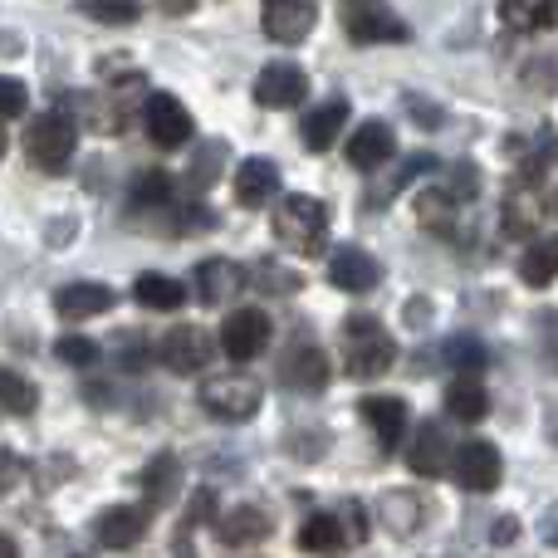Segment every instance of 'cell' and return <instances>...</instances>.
<instances>
[{
  "instance_id": "cell-43",
  "label": "cell",
  "mask_w": 558,
  "mask_h": 558,
  "mask_svg": "<svg viewBox=\"0 0 558 558\" xmlns=\"http://www.w3.org/2000/svg\"><path fill=\"white\" fill-rule=\"evenodd\" d=\"M554 441H558V422H554Z\"/></svg>"
},
{
  "instance_id": "cell-41",
  "label": "cell",
  "mask_w": 558,
  "mask_h": 558,
  "mask_svg": "<svg viewBox=\"0 0 558 558\" xmlns=\"http://www.w3.org/2000/svg\"><path fill=\"white\" fill-rule=\"evenodd\" d=\"M348 5H367V0H343V10H348Z\"/></svg>"
},
{
  "instance_id": "cell-7",
  "label": "cell",
  "mask_w": 558,
  "mask_h": 558,
  "mask_svg": "<svg viewBox=\"0 0 558 558\" xmlns=\"http://www.w3.org/2000/svg\"><path fill=\"white\" fill-rule=\"evenodd\" d=\"M343 29L357 45H402L412 29L383 5V0H367V5H348L343 10Z\"/></svg>"
},
{
  "instance_id": "cell-1",
  "label": "cell",
  "mask_w": 558,
  "mask_h": 558,
  "mask_svg": "<svg viewBox=\"0 0 558 558\" xmlns=\"http://www.w3.org/2000/svg\"><path fill=\"white\" fill-rule=\"evenodd\" d=\"M275 241L294 255H318L328 245V211L318 196H284L275 211Z\"/></svg>"
},
{
  "instance_id": "cell-30",
  "label": "cell",
  "mask_w": 558,
  "mask_h": 558,
  "mask_svg": "<svg viewBox=\"0 0 558 558\" xmlns=\"http://www.w3.org/2000/svg\"><path fill=\"white\" fill-rule=\"evenodd\" d=\"M520 279H524V284H534V289L554 284V279H558V241L530 245V251H524V260H520Z\"/></svg>"
},
{
  "instance_id": "cell-2",
  "label": "cell",
  "mask_w": 558,
  "mask_h": 558,
  "mask_svg": "<svg viewBox=\"0 0 558 558\" xmlns=\"http://www.w3.org/2000/svg\"><path fill=\"white\" fill-rule=\"evenodd\" d=\"M74 147H78V123L64 108H49V113H39L35 123L25 128V153L39 172H64Z\"/></svg>"
},
{
  "instance_id": "cell-15",
  "label": "cell",
  "mask_w": 558,
  "mask_h": 558,
  "mask_svg": "<svg viewBox=\"0 0 558 558\" xmlns=\"http://www.w3.org/2000/svg\"><path fill=\"white\" fill-rule=\"evenodd\" d=\"M245 294V270L235 260H202L196 265V299L206 308H221Z\"/></svg>"
},
{
  "instance_id": "cell-17",
  "label": "cell",
  "mask_w": 558,
  "mask_h": 558,
  "mask_svg": "<svg viewBox=\"0 0 558 558\" xmlns=\"http://www.w3.org/2000/svg\"><path fill=\"white\" fill-rule=\"evenodd\" d=\"M279 383H284L289 392H318V387L328 383V357H324V348H314V343L289 348L284 363H279Z\"/></svg>"
},
{
  "instance_id": "cell-28",
  "label": "cell",
  "mask_w": 558,
  "mask_h": 558,
  "mask_svg": "<svg viewBox=\"0 0 558 558\" xmlns=\"http://www.w3.org/2000/svg\"><path fill=\"white\" fill-rule=\"evenodd\" d=\"M177 485H182V461H177V456H157V461L143 471L147 510H162V505H172L177 500Z\"/></svg>"
},
{
  "instance_id": "cell-37",
  "label": "cell",
  "mask_w": 558,
  "mask_h": 558,
  "mask_svg": "<svg viewBox=\"0 0 558 558\" xmlns=\"http://www.w3.org/2000/svg\"><path fill=\"white\" fill-rule=\"evenodd\" d=\"M338 520H343V530H348V549L367 539V510H363L357 500H343V505H338Z\"/></svg>"
},
{
  "instance_id": "cell-25",
  "label": "cell",
  "mask_w": 558,
  "mask_h": 558,
  "mask_svg": "<svg viewBox=\"0 0 558 558\" xmlns=\"http://www.w3.org/2000/svg\"><path fill=\"white\" fill-rule=\"evenodd\" d=\"M500 20L520 35H544L558 29V0H500Z\"/></svg>"
},
{
  "instance_id": "cell-11",
  "label": "cell",
  "mask_w": 558,
  "mask_h": 558,
  "mask_svg": "<svg viewBox=\"0 0 558 558\" xmlns=\"http://www.w3.org/2000/svg\"><path fill=\"white\" fill-rule=\"evenodd\" d=\"M377 279H383V265L357 245H338L328 255V284L343 289V294H367V289H377Z\"/></svg>"
},
{
  "instance_id": "cell-23",
  "label": "cell",
  "mask_w": 558,
  "mask_h": 558,
  "mask_svg": "<svg viewBox=\"0 0 558 558\" xmlns=\"http://www.w3.org/2000/svg\"><path fill=\"white\" fill-rule=\"evenodd\" d=\"M348 118H353V108H348V98H328L324 108H314V113L304 118V147L308 153H328V147L338 143V133L348 128Z\"/></svg>"
},
{
  "instance_id": "cell-29",
  "label": "cell",
  "mask_w": 558,
  "mask_h": 558,
  "mask_svg": "<svg viewBox=\"0 0 558 558\" xmlns=\"http://www.w3.org/2000/svg\"><path fill=\"white\" fill-rule=\"evenodd\" d=\"M172 202V182H167V172H143L133 177V186H128V206L133 211H162V206Z\"/></svg>"
},
{
  "instance_id": "cell-18",
  "label": "cell",
  "mask_w": 558,
  "mask_h": 558,
  "mask_svg": "<svg viewBox=\"0 0 558 558\" xmlns=\"http://www.w3.org/2000/svg\"><path fill=\"white\" fill-rule=\"evenodd\" d=\"M314 29V0H265V35L275 45H299Z\"/></svg>"
},
{
  "instance_id": "cell-36",
  "label": "cell",
  "mask_w": 558,
  "mask_h": 558,
  "mask_svg": "<svg viewBox=\"0 0 558 558\" xmlns=\"http://www.w3.org/2000/svg\"><path fill=\"white\" fill-rule=\"evenodd\" d=\"M25 104H29V88L20 84V78L0 74V123H5V118H20L25 113Z\"/></svg>"
},
{
  "instance_id": "cell-14",
  "label": "cell",
  "mask_w": 558,
  "mask_h": 558,
  "mask_svg": "<svg viewBox=\"0 0 558 558\" xmlns=\"http://www.w3.org/2000/svg\"><path fill=\"white\" fill-rule=\"evenodd\" d=\"M343 153H348V162L357 167V172H377V167H387L392 162V153H397V133L387 123H363L357 133H348V143H343Z\"/></svg>"
},
{
  "instance_id": "cell-40",
  "label": "cell",
  "mask_w": 558,
  "mask_h": 558,
  "mask_svg": "<svg viewBox=\"0 0 558 558\" xmlns=\"http://www.w3.org/2000/svg\"><path fill=\"white\" fill-rule=\"evenodd\" d=\"M15 554H20V544L10 534H0V558H15Z\"/></svg>"
},
{
  "instance_id": "cell-10",
  "label": "cell",
  "mask_w": 558,
  "mask_h": 558,
  "mask_svg": "<svg viewBox=\"0 0 558 558\" xmlns=\"http://www.w3.org/2000/svg\"><path fill=\"white\" fill-rule=\"evenodd\" d=\"M308 98V74L299 64H265L255 78V104L260 108H299Z\"/></svg>"
},
{
  "instance_id": "cell-42",
  "label": "cell",
  "mask_w": 558,
  "mask_h": 558,
  "mask_svg": "<svg viewBox=\"0 0 558 558\" xmlns=\"http://www.w3.org/2000/svg\"><path fill=\"white\" fill-rule=\"evenodd\" d=\"M0 157H5V133H0Z\"/></svg>"
},
{
  "instance_id": "cell-16",
  "label": "cell",
  "mask_w": 558,
  "mask_h": 558,
  "mask_svg": "<svg viewBox=\"0 0 558 558\" xmlns=\"http://www.w3.org/2000/svg\"><path fill=\"white\" fill-rule=\"evenodd\" d=\"M108 308H113V289L98 284V279H74L54 294V314L69 318V324H84V318L108 314Z\"/></svg>"
},
{
  "instance_id": "cell-31",
  "label": "cell",
  "mask_w": 558,
  "mask_h": 558,
  "mask_svg": "<svg viewBox=\"0 0 558 558\" xmlns=\"http://www.w3.org/2000/svg\"><path fill=\"white\" fill-rule=\"evenodd\" d=\"M0 407L15 416H29L39 407V387L29 383V377L10 373V367H0Z\"/></svg>"
},
{
  "instance_id": "cell-6",
  "label": "cell",
  "mask_w": 558,
  "mask_h": 558,
  "mask_svg": "<svg viewBox=\"0 0 558 558\" xmlns=\"http://www.w3.org/2000/svg\"><path fill=\"white\" fill-rule=\"evenodd\" d=\"M157 357H162V367H172L177 377H192V373H202V367H211L216 338L206 333V328H196V324H182V328H172V333L157 343Z\"/></svg>"
},
{
  "instance_id": "cell-12",
  "label": "cell",
  "mask_w": 558,
  "mask_h": 558,
  "mask_svg": "<svg viewBox=\"0 0 558 558\" xmlns=\"http://www.w3.org/2000/svg\"><path fill=\"white\" fill-rule=\"evenodd\" d=\"M147 520H153L147 505H113V510H104L94 520V539L104 544V549H133L147 534Z\"/></svg>"
},
{
  "instance_id": "cell-39",
  "label": "cell",
  "mask_w": 558,
  "mask_h": 558,
  "mask_svg": "<svg viewBox=\"0 0 558 558\" xmlns=\"http://www.w3.org/2000/svg\"><path fill=\"white\" fill-rule=\"evenodd\" d=\"M15 485H25V461L10 451H0V495H10Z\"/></svg>"
},
{
  "instance_id": "cell-38",
  "label": "cell",
  "mask_w": 558,
  "mask_h": 558,
  "mask_svg": "<svg viewBox=\"0 0 558 558\" xmlns=\"http://www.w3.org/2000/svg\"><path fill=\"white\" fill-rule=\"evenodd\" d=\"M221 157H226V143H211L202 157H196V167H192V192H202V186H211V177H216L211 167L221 162Z\"/></svg>"
},
{
  "instance_id": "cell-3",
  "label": "cell",
  "mask_w": 558,
  "mask_h": 558,
  "mask_svg": "<svg viewBox=\"0 0 558 558\" xmlns=\"http://www.w3.org/2000/svg\"><path fill=\"white\" fill-rule=\"evenodd\" d=\"M392 363H397L392 333H383V324H377V318H363V314L348 318V353H343L348 377L373 383V377H383Z\"/></svg>"
},
{
  "instance_id": "cell-9",
  "label": "cell",
  "mask_w": 558,
  "mask_h": 558,
  "mask_svg": "<svg viewBox=\"0 0 558 558\" xmlns=\"http://www.w3.org/2000/svg\"><path fill=\"white\" fill-rule=\"evenodd\" d=\"M451 471H456V481H461V490L485 495V490H495V485H500L505 461H500V451H495L490 441H465L461 451L451 456Z\"/></svg>"
},
{
  "instance_id": "cell-32",
  "label": "cell",
  "mask_w": 558,
  "mask_h": 558,
  "mask_svg": "<svg viewBox=\"0 0 558 558\" xmlns=\"http://www.w3.org/2000/svg\"><path fill=\"white\" fill-rule=\"evenodd\" d=\"M446 357H451V367H461V373H485V367H490L485 343L481 338H471V333L451 338V343H446Z\"/></svg>"
},
{
  "instance_id": "cell-19",
  "label": "cell",
  "mask_w": 558,
  "mask_h": 558,
  "mask_svg": "<svg viewBox=\"0 0 558 558\" xmlns=\"http://www.w3.org/2000/svg\"><path fill=\"white\" fill-rule=\"evenodd\" d=\"M357 412H363L367 432L377 436V446H383V451L402 446V436H407V407H402V397H363V402H357Z\"/></svg>"
},
{
  "instance_id": "cell-13",
  "label": "cell",
  "mask_w": 558,
  "mask_h": 558,
  "mask_svg": "<svg viewBox=\"0 0 558 558\" xmlns=\"http://www.w3.org/2000/svg\"><path fill=\"white\" fill-rule=\"evenodd\" d=\"M407 471L422 475V481H436V475L451 471V441H446V432L436 422L416 426V436L407 441Z\"/></svg>"
},
{
  "instance_id": "cell-33",
  "label": "cell",
  "mask_w": 558,
  "mask_h": 558,
  "mask_svg": "<svg viewBox=\"0 0 558 558\" xmlns=\"http://www.w3.org/2000/svg\"><path fill=\"white\" fill-rule=\"evenodd\" d=\"M78 10H84L88 20H98V25H133V20L143 15L133 0H78Z\"/></svg>"
},
{
  "instance_id": "cell-22",
  "label": "cell",
  "mask_w": 558,
  "mask_h": 558,
  "mask_svg": "<svg viewBox=\"0 0 558 558\" xmlns=\"http://www.w3.org/2000/svg\"><path fill=\"white\" fill-rule=\"evenodd\" d=\"M500 226H505V235H534L539 231V216H544V206H539V192H534V182L524 177V182H514L510 192H505V206H500Z\"/></svg>"
},
{
  "instance_id": "cell-5",
  "label": "cell",
  "mask_w": 558,
  "mask_h": 558,
  "mask_svg": "<svg viewBox=\"0 0 558 558\" xmlns=\"http://www.w3.org/2000/svg\"><path fill=\"white\" fill-rule=\"evenodd\" d=\"M143 123H147V137H153L162 153H177V147H186V143H192V133H196V118L186 113L182 98H172V94H147Z\"/></svg>"
},
{
  "instance_id": "cell-34",
  "label": "cell",
  "mask_w": 558,
  "mask_h": 558,
  "mask_svg": "<svg viewBox=\"0 0 558 558\" xmlns=\"http://www.w3.org/2000/svg\"><path fill=\"white\" fill-rule=\"evenodd\" d=\"M211 514H216V495L211 490H196L192 495V510H186V524L177 530V549H192V530H202Z\"/></svg>"
},
{
  "instance_id": "cell-4",
  "label": "cell",
  "mask_w": 558,
  "mask_h": 558,
  "mask_svg": "<svg viewBox=\"0 0 558 558\" xmlns=\"http://www.w3.org/2000/svg\"><path fill=\"white\" fill-rule=\"evenodd\" d=\"M260 402H265V392L251 373H216L202 383V407L216 422H251L260 412Z\"/></svg>"
},
{
  "instance_id": "cell-27",
  "label": "cell",
  "mask_w": 558,
  "mask_h": 558,
  "mask_svg": "<svg viewBox=\"0 0 558 558\" xmlns=\"http://www.w3.org/2000/svg\"><path fill=\"white\" fill-rule=\"evenodd\" d=\"M299 549H308V554H338V549H348V530H343V520H338V510L308 514V520L299 524Z\"/></svg>"
},
{
  "instance_id": "cell-20",
  "label": "cell",
  "mask_w": 558,
  "mask_h": 558,
  "mask_svg": "<svg viewBox=\"0 0 558 558\" xmlns=\"http://www.w3.org/2000/svg\"><path fill=\"white\" fill-rule=\"evenodd\" d=\"M275 192H279V167L270 157H245L241 172H235V202L260 211L265 202H275Z\"/></svg>"
},
{
  "instance_id": "cell-21",
  "label": "cell",
  "mask_w": 558,
  "mask_h": 558,
  "mask_svg": "<svg viewBox=\"0 0 558 558\" xmlns=\"http://www.w3.org/2000/svg\"><path fill=\"white\" fill-rule=\"evenodd\" d=\"M216 534H221L226 549H255V544L270 539V514L260 505H241L226 520H216Z\"/></svg>"
},
{
  "instance_id": "cell-26",
  "label": "cell",
  "mask_w": 558,
  "mask_h": 558,
  "mask_svg": "<svg viewBox=\"0 0 558 558\" xmlns=\"http://www.w3.org/2000/svg\"><path fill=\"white\" fill-rule=\"evenodd\" d=\"M133 299H137L143 308L172 314V308H182V304H186V289H182V279L147 270V275H137V279H133Z\"/></svg>"
},
{
  "instance_id": "cell-35",
  "label": "cell",
  "mask_w": 558,
  "mask_h": 558,
  "mask_svg": "<svg viewBox=\"0 0 558 558\" xmlns=\"http://www.w3.org/2000/svg\"><path fill=\"white\" fill-rule=\"evenodd\" d=\"M54 353H59V363H69V367H94L98 363V343H94V338H78V333L59 338Z\"/></svg>"
},
{
  "instance_id": "cell-8",
  "label": "cell",
  "mask_w": 558,
  "mask_h": 558,
  "mask_svg": "<svg viewBox=\"0 0 558 558\" xmlns=\"http://www.w3.org/2000/svg\"><path fill=\"white\" fill-rule=\"evenodd\" d=\"M265 343H270V318L260 308H235L221 324V353L231 363H255L265 353Z\"/></svg>"
},
{
  "instance_id": "cell-24",
  "label": "cell",
  "mask_w": 558,
  "mask_h": 558,
  "mask_svg": "<svg viewBox=\"0 0 558 558\" xmlns=\"http://www.w3.org/2000/svg\"><path fill=\"white\" fill-rule=\"evenodd\" d=\"M446 412H451L456 422H485V412H490V392H485L481 373H461L451 387H446Z\"/></svg>"
}]
</instances>
